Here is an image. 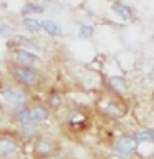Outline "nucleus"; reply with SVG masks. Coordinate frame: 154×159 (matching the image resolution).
<instances>
[{
    "mask_svg": "<svg viewBox=\"0 0 154 159\" xmlns=\"http://www.w3.org/2000/svg\"><path fill=\"white\" fill-rule=\"evenodd\" d=\"M138 141H136V136H129V134H124V136H121L116 141V144H114V149H116V152L123 154V156H129V154L136 152L138 149Z\"/></svg>",
    "mask_w": 154,
    "mask_h": 159,
    "instance_id": "3",
    "label": "nucleus"
},
{
    "mask_svg": "<svg viewBox=\"0 0 154 159\" xmlns=\"http://www.w3.org/2000/svg\"><path fill=\"white\" fill-rule=\"evenodd\" d=\"M111 10L114 13L118 15L121 20H131L133 18V10L128 7V5H124V3H113L111 5Z\"/></svg>",
    "mask_w": 154,
    "mask_h": 159,
    "instance_id": "9",
    "label": "nucleus"
},
{
    "mask_svg": "<svg viewBox=\"0 0 154 159\" xmlns=\"http://www.w3.org/2000/svg\"><path fill=\"white\" fill-rule=\"evenodd\" d=\"M2 96L8 104L17 108H22L25 103H27V94L22 88L18 86H3L2 88Z\"/></svg>",
    "mask_w": 154,
    "mask_h": 159,
    "instance_id": "2",
    "label": "nucleus"
},
{
    "mask_svg": "<svg viewBox=\"0 0 154 159\" xmlns=\"http://www.w3.org/2000/svg\"><path fill=\"white\" fill-rule=\"evenodd\" d=\"M23 27L28 30V32H40L42 30V22L35 17H25L23 18Z\"/></svg>",
    "mask_w": 154,
    "mask_h": 159,
    "instance_id": "12",
    "label": "nucleus"
},
{
    "mask_svg": "<svg viewBox=\"0 0 154 159\" xmlns=\"http://www.w3.org/2000/svg\"><path fill=\"white\" fill-rule=\"evenodd\" d=\"M42 30H45L48 35H53V37H63L65 30L58 22L55 20H43L42 22Z\"/></svg>",
    "mask_w": 154,
    "mask_h": 159,
    "instance_id": "5",
    "label": "nucleus"
},
{
    "mask_svg": "<svg viewBox=\"0 0 154 159\" xmlns=\"http://www.w3.org/2000/svg\"><path fill=\"white\" fill-rule=\"evenodd\" d=\"M12 33H13V27L5 25V23H0V37H10Z\"/></svg>",
    "mask_w": 154,
    "mask_h": 159,
    "instance_id": "16",
    "label": "nucleus"
},
{
    "mask_svg": "<svg viewBox=\"0 0 154 159\" xmlns=\"http://www.w3.org/2000/svg\"><path fill=\"white\" fill-rule=\"evenodd\" d=\"M109 84H111V88H113L118 94H124V93H126L128 84H126V81H124V78H121V76H113V78H109Z\"/></svg>",
    "mask_w": 154,
    "mask_h": 159,
    "instance_id": "11",
    "label": "nucleus"
},
{
    "mask_svg": "<svg viewBox=\"0 0 154 159\" xmlns=\"http://www.w3.org/2000/svg\"><path fill=\"white\" fill-rule=\"evenodd\" d=\"M43 7H42V5H33V3H27V5H25V7L22 8V13L23 15H30V13H32V15H35V13H43Z\"/></svg>",
    "mask_w": 154,
    "mask_h": 159,
    "instance_id": "14",
    "label": "nucleus"
},
{
    "mask_svg": "<svg viewBox=\"0 0 154 159\" xmlns=\"http://www.w3.org/2000/svg\"><path fill=\"white\" fill-rule=\"evenodd\" d=\"M13 60L17 61V66H25V68H35L38 63V57L28 50H17L13 52Z\"/></svg>",
    "mask_w": 154,
    "mask_h": 159,
    "instance_id": "4",
    "label": "nucleus"
},
{
    "mask_svg": "<svg viewBox=\"0 0 154 159\" xmlns=\"http://www.w3.org/2000/svg\"><path fill=\"white\" fill-rule=\"evenodd\" d=\"M37 152L42 154V156H48V154L53 152V144L50 141H45V139H40L37 143Z\"/></svg>",
    "mask_w": 154,
    "mask_h": 159,
    "instance_id": "13",
    "label": "nucleus"
},
{
    "mask_svg": "<svg viewBox=\"0 0 154 159\" xmlns=\"http://www.w3.org/2000/svg\"><path fill=\"white\" fill-rule=\"evenodd\" d=\"M79 35L83 38H91L94 35V27H91V25H81L79 27Z\"/></svg>",
    "mask_w": 154,
    "mask_h": 159,
    "instance_id": "15",
    "label": "nucleus"
},
{
    "mask_svg": "<svg viewBox=\"0 0 154 159\" xmlns=\"http://www.w3.org/2000/svg\"><path fill=\"white\" fill-rule=\"evenodd\" d=\"M151 134H152V138H154V129H152V131H151Z\"/></svg>",
    "mask_w": 154,
    "mask_h": 159,
    "instance_id": "17",
    "label": "nucleus"
},
{
    "mask_svg": "<svg viewBox=\"0 0 154 159\" xmlns=\"http://www.w3.org/2000/svg\"><path fill=\"white\" fill-rule=\"evenodd\" d=\"M103 113H106L108 116H113V118H119V116H123L124 114V109L119 106L118 103H114V101H108V103H104L103 106Z\"/></svg>",
    "mask_w": 154,
    "mask_h": 159,
    "instance_id": "10",
    "label": "nucleus"
},
{
    "mask_svg": "<svg viewBox=\"0 0 154 159\" xmlns=\"http://www.w3.org/2000/svg\"><path fill=\"white\" fill-rule=\"evenodd\" d=\"M152 42H154V35H152Z\"/></svg>",
    "mask_w": 154,
    "mask_h": 159,
    "instance_id": "18",
    "label": "nucleus"
},
{
    "mask_svg": "<svg viewBox=\"0 0 154 159\" xmlns=\"http://www.w3.org/2000/svg\"><path fill=\"white\" fill-rule=\"evenodd\" d=\"M28 111H30V116H32V119H33V123H35V124H37V123L47 121L48 116H50L48 108L40 106V104H37V106H33V108H28Z\"/></svg>",
    "mask_w": 154,
    "mask_h": 159,
    "instance_id": "6",
    "label": "nucleus"
},
{
    "mask_svg": "<svg viewBox=\"0 0 154 159\" xmlns=\"http://www.w3.org/2000/svg\"><path fill=\"white\" fill-rule=\"evenodd\" d=\"M15 149H17V143L12 138H7V136L0 138V157H5L8 154L15 152Z\"/></svg>",
    "mask_w": 154,
    "mask_h": 159,
    "instance_id": "7",
    "label": "nucleus"
},
{
    "mask_svg": "<svg viewBox=\"0 0 154 159\" xmlns=\"http://www.w3.org/2000/svg\"><path fill=\"white\" fill-rule=\"evenodd\" d=\"M12 76L17 80V83L32 86L38 81V71L35 68H25V66H13L12 68Z\"/></svg>",
    "mask_w": 154,
    "mask_h": 159,
    "instance_id": "1",
    "label": "nucleus"
},
{
    "mask_svg": "<svg viewBox=\"0 0 154 159\" xmlns=\"http://www.w3.org/2000/svg\"><path fill=\"white\" fill-rule=\"evenodd\" d=\"M15 119H17L22 126H28V128L35 126L33 119H32V116H30L28 108H18L17 111H15Z\"/></svg>",
    "mask_w": 154,
    "mask_h": 159,
    "instance_id": "8",
    "label": "nucleus"
}]
</instances>
